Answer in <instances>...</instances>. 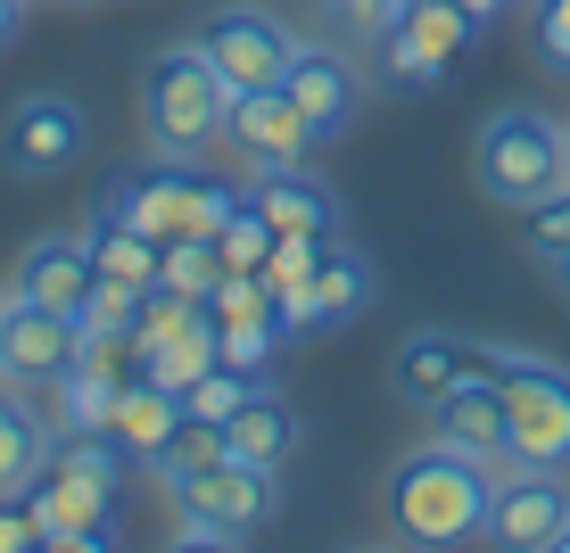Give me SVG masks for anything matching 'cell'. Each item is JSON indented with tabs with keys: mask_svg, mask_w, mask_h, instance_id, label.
<instances>
[{
	"mask_svg": "<svg viewBox=\"0 0 570 553\" xmlns=\"http://www.w3.org/2000/svg\"><path fill=\"white\" fill-rule=\"evenodd\" d=\"M0 157H9V174H26V182L75 174L91 157V116L75 108L67 91H33V100H17L9 125H0Z\"/></svg>",
	"mask_w": 570,
	"mask_h": 553,
	"instance_id": "cell-9",
	"label": "cell"
},
{
	"mask_svg": "<svg viewBox=\"0 0 570 553\" xmlns=\"http://www.w3.org/2000/svg\"><path fill=\"white\" fill-rule=\"evenodd\" d=\"M497 364H504V347H480L463 330H414V339H397V355H389V388L414 413H430L455 381H497Z\"/></svg>",
	"mask_w": 570,
	"mask_h": 553,
	"instance_id": "cell-11",
	"label": "cell"
},
{
	"mask_svg": "<svg viewBox=\"0 0 570 553\" xmlns=\"http://www.w3.org/2000/svg\"><path fill=\"white\" fill-rule=\"evenodd\" d=\"M364 306H372V265L347 240H331L323 265H314V282L289 298V330H298V339H306V330H347Z\"/></svg>",
	"mask_w": 570,
	"mask_h": 553,
	"instance_id": "cell-16",
	"label": "cell"
},
{
	"mask_svg": "<svg viewBox=\"0 0 570 553\" xmlns=\"http://www.w3.org/2000/svg\"><path fill=\"white\" fill-rule=\"evenodd\" d=\"M504 388V471H570V372L546 355H513L497 364Z\"/></svg>",
	"mask_w": 570,
	"mask_h": 553,
	"instance_id": "cell-4",
	"label": "cell"
},
{
	"mask_svg": "<svg viewBox=\"0 0 570 553\" xmlns=\"http://www.w3.org/2000/svg\"><path fill=\"white\" fill-rule=\"evenodd\" d=\"M0 298H9V289H0Z\"/></svg>",
	"mask_w": 570,
	"mask_h": 553,
	"instance_id": "cell-38",
	"label": "cell"
},
{
	"mask_svg": "<svg viewBox=\"0 0 570 553\" xmlns=\"http://www.w3.org/2000/svg\"><path fill=\"white\" fill-rule=\"evenodd\" d=\"M75 9H91V0H75Z\"/></svg>",
	"mask_w": 570,
	"mask_h": 553,
	"instance_id": "cell-36",
	"label": "cell"
},
{
	"mask_svg": "<svg viewBox=\"0 0 570 553\" xmlns=\"http://www.w3.org/2000/svg\"><path fill=\"white\" fill-rule=\"evenodd\" d=\"M430 438L504 471V388L497 381H455L439 405H430Z\"/></svg>",
	"mask_w": 570,
	"mask_h": 553,
	"instance_id": "cell-18",
	"label": "cell"
},
{
	"mask_svg": "<svg viewBox=\"0 0 570 553\" xmlns=\"http://www.w3.org/2000/svg\"><path fill=\"white\" fill-rule=\"evenodd\" d=\"M282 91L298 100V116L314 125V141H340V132L364 116V67H356L340 42H298Z\"/></svg>",
	"mask_w": 570,
	"mask_h": 553,
	"instance_id": "cell-13",
	"label": "cell"
},
{
	"mask_svg": "<svg viewBox=\"0 0 570 553\" xmlns=\"http://www.w3.org/2000/svg\"><path fill=\"white\" fill-rule=\"evenodd\" d=\"M471 42H480V26H471L455 0H397L372 50H381L389 83H446L471 58Z\"/></svg>",
	"mask_w": 570,
	"mask_h": 553,
	"instance_id": "cell-8",
	"label": "cell"
},
{
	"mask_svg": "<svg viewBox=\"0 0 570 553\" xmlns=\"http://www.w3.org/2000/svg\"><path fill=\"white\" fill-rule=\"evenodd\" d=\"M207 364H224V355H215V314L199 306V323H183V330H174V339H166V347H157L149 364H141V372H157L166 388H190Z\"/></svg>",
	"mask_w": 570,
	"mask_h": 553,
	"instance_id": "cell-27",
	"label": "cell"
},
{
	"mask_svg": "<svg viewBox=\"0 0 570 553\" xmlns=\"http://www.w3.org/2000/svg\"><path fill=\"white\" fill-rule=\"evenodd\" d=\"M224 454H232V446H224V429H215V422H190V413H183V429H174V438L157 446L141 471H149V480L174 496L183 480H199V471H207V463H224Z\"/></svg>",
	"mask_w": 570,
	"mask_h": 553,
	"instance_id": "cell-24",
	"label": "cell"
},
{
	"mask_svg": "<svg viewBox=\"0 0 570 553\" xmlns=\"http://www.w3.org/2000/svg\"><path fill=\"white\" fill-rule=\"evenodd\" d=\"M125 381H132V372L116 364V355H91V347H83V364L50 381V429H108Z\"/></svg>",
	"mask_w": 570,
	"mask_h": 553,
	"instance_id": "cell-21",
	"label": "cell"
},
{
	"mask_svg": "<svg viewBox=\"0 0 570 553\" xmlns=\"http://www.w3.org/2000/svg\"><path fill=\"white\" fill-rule=\"evenodd\" d=\"M232 199H240V190H232L224 174L174 166V157H149L141 174H125V182H108V190H100V207H108V215H125V224H132V231H149V240L215 231Z\"/></svg>",
	"mask_w": 570,
	"mask_h": 553,
	"instance_id": "cell-6",
	"label": "cell"
},
{
	"mask_svg": "<svg viewBox=\"0 0 570 553\" xmlns=\"http://www.w3.org/2000/svg\"><path fill=\"white\" fill-rule=\"evenodd\" d=\"M521 240L538 265H554V256H570V182L554 190V199H538V207H521Z\"/></svg>",
	"mask_w": 570,
	"mask_h": 553,
	"instance_id": "cell-29",
	"label": "cell"
},
{
	"mask_svg": "<svg viewBox=\"0 0 570 553\" xmlns=\"http://www.w3.org/2000/svg\"><path fill=\"white\" fill-rule=\"evenodd\" d=\"M471 174H480V190L497 207L521 215L570 182V141H562L554 116H538V108H497L480 125V141H471Z\"/></svg>",
	"mask_w": 570,
	"mask_h": 553,
	"instance_id": "cell-3",
	"label": "cell"
},
{
	"mask_svg": "<svg viewBox=\"0 0 570 553\" xmlns=\"http://www.w3.org/2000/svg\"><path fill=\"white\" fill-rule=\"evenodd\" d=\"M157 282L207 306L215 282H224V248H215V231H183V240H166V256H157Z\"/></svg>",
	"mask_w": 570,
	"mask_h": 553,
	"instance_id": "cell-25",
	"label": "cell"
},
{
	"mask_svg": "<svg viewBox=\"0 0 570 553\" xmlns=\"http://www.w3.org/2000/svg\"><path fill=\"white\" fill-rule=\"evenodd\" d=\"M224 446L240 454V463H273V471H282L289 454H298V405H289L282 388L257 381V397H248V405L224 422Z\"/></svg>",
	"mask_w": 570,
	"mask_h": 553,
	"instance_id": "cell-22",
	"label": "cell"
},
{
	"mask_svg": "<svg viewBox=\"0 0 570 553\" xmlns=\"http://www.w3.org/2000/svg\"><path fill=\"white\" fill-rule=\"evenodd\" d=\"M488 496H497V463H471L430 438L389 471V529L405 545H471L488 529Z\"/></svg>",
	"mask_w": 570,
	"mask_h": 553,
	"instance_id": "cell-1",
	"label": "cell"
},
{
	"mask_svg": "<svg viewBox=\"0 0 570 553\" xmlns=\"http://www.w3.org/2000/svg\"><path fill=\"white\" fill-rule=\"evenodd\" d=\"M257 381H265V372H240V364H207L199 381L183 388V413H190V422H215V429H224L232 413H240L248 397H257Z\"/></svg>",
	"mask_w": 570,
	"mask_h": 553,
	"instance_id": "cell-26",
	"label": "cell"
},
{
	"mask_svg": "<svg viewBox=\"0 0 570 553\" xmlns=\"http://www.w3.org/2000/svg\"><path fill=\"white\" fill-rule=\"evenodd\" d=\"M455 9L471 17V26H497V17H504V9H513V0H455Z\"/></svg>",
	"mask_w": 570,
	"mask_h": 553,
	"instance_id": "cell-33",
	"label": "cell"
},
{
	"mask_svg": "<svg viewBox=\"0 0 570 553\" xmlns=\"http://www.w3.org/2000/svg\"><path fill=\"white\" fill-rule=\"evenodd\" d=\"M224 141L240 149V166L248 174H273V166H306L314 149V125L298 116V100H289L282 83L273 91H240V100H232V125H224Z\"/></svg>",
	"mask_w": 570,
	"mask_h": 553,
	"instance_id": "cell-14",
	"label": "cell"
},
{
	"mask_svg": "<svg viewBox=\"0 0 570 553\" xmlns=\"http://www.w3.org/2000/svg\"><path fill=\"white\" fill-rule=\"evenodd\" d=\"M50 446H58L50 413H42V405H26V397H17V381H9V388H0V504L26 496V487L42 480Z\"/></svg>",
	"mask_w": 570,
	"mask_h": 553,
	"instance_id": "cell-20",
	"label": "cell"
},
{
	"mask_svg": "<svg viewBox=\"0 0 570 553\" xmlns=\"http://www.w3.org/2000/svg\"><path fill=\"white\" fill-rule=\"evenodd\" d=\"M562 521H570V487H562V471H497V496H488V529L480 537L488 545H504V553H538V545H554L562 537Z\"/></svg>",
	"mask_w": 570,
	"mask_h": 553,
	"instance_id": "cell-12",
	"label": "cell"
},
{
	"mask_svg": "<svg viewBox=\"0 0 570 553\" xmlns=\"http://www.w3.org/2000/svg\"><path fill=\"white\" fill-rule=\"evenodd\" d=\"M323 248L331 240H314V231H282V240H273V256H265V289H273V298H298V289L314 282V265H323Z\"/></svg>",
	"mask_w": 570,
	"mask_h": 553,
	"instance_id": "cell-28",
	"label": "cell"
},
{
	"mask_svg": "<svg viewBox=\"0 0 570 553\" xmlns=\"http://www.w3.org/2000/svg\"><path fill=\"white\" fill-rule=\"evenodd\" d=\"M75 364H83V323L75 314L33 306V298H0V372L17 388H50Z\"/></svg>",
	"mask_w": 570,
	"mask_h": 553,
	"instance_id": "cell-10",
	"label": "cell"
},
{
	"mask_svg": "<svg viewBox=\"0 0 570 553\" xmlns=\"http://www.w3.org/2000/svg\"><path fill=\"white\" fill-rule=\"evenodd\" d=\"M83 240H91V273H100V282H125V289H157V256H166V240L132 231L125 215H108L100 199H91V224H83Z\"/></svg>",
	"mask_w": 570,
	"mask_h": 553,
	"instance_id": "cell-23",
	"label": "cell"
},
{
	"mask_svg": "<svg viewBox=\"0 0 570 553\" xmlns=\"http://www.w3.org/2000/svg\"><path fill=\"white\" fill-rule=\"evenodd\" d=\"M546 282H554L562 298H570V256H554V265H546Z\"/></svg>",
	"mask_w": 570,
	"mask_h": 553,
	"instance_id": "cell-35",
	"label": "cell"
},
{
	"mask_svg": "<svg viewBox=\"0 0 570 553\" xmlns=\"http://www.w3.org/2000/svg\"><path fill=\"white\" fill-rule=\"evenodd\" d=\"M0 381H9V372H0Z\"/></svg>",
	"mask_w": 570,
	"mask_h": 553,
	"instance_id": "cell-39",
	"label": "cell"
},
{
	"mask_svg": "<svg viewBox=\"0 0 570 553\" xmlns=\"http://www.w3.org/2000/svg\"><path fill=\"white\" fill-rule=\"evenodd\" d=\"M17 26H26V0H0V50L17 42Z\"/></svg>",
	"mask_w": 570,
	"mask_h": 553,
	"instance_id": "cell-34",
	"label": "cell"
},
{
	"mask_svg": "<svg viewBox=\"0 0 570 553\" xmlns=\"http://www.w3.org/2000/svg\"><path fill=\"white\" fill-rule=\"evenodd\" d=\"M190 42L207 50V67L232 83V100L240 91H273L289 75V58H298V33H289V17L257 9V0H224V9L207 17Z\"/></svg>",
	"mask_w": 570,
	"mask_h": 553,
	"instance_id": "cell-7",
	"label": "cell"
},
{
	"mask_svg": "<svg viewBox=\"0 0 570 553\" xmlns=\"http://www.w3.org/2000/svg\"><path fill=\"white\" fill-rule=\"evenodd\" d=\"M562 141H570V125H562Z\"/></svg>",
	"mask_w": 570,
	"mask_h": 553,
	"instance_id": "cell-37",
	"label": "cell"
},
{
	"mask_svg": "<svg viewBox=\"0 0 570 553\" xmlns=\"http://www.w3.org/2000/svg\"><path fill=\"white\" fill-rule=\"evenodd\" d=\"M26 545H42V529H33L26 496H9V504H0V553H26Z\"/></svg>",
	"mask_w": 570,
	"mask_h": 553,
	"instance_id": "cell-32",
	"label": "cell"
},
{
	"mask_svg": "<svg viewBox=\"0 0 570 553\" xmlns=\"http://www.w3.org/2000/svg\"><path fill=\"white\" fill-rule=\"evenodd\" d=\"M224 125H232V83L207 67L199 42H166V50L141 58V141H149V157L199 166L224 141Z\"/></svg>",
	"mask_w": 570,
	"mask_h": 553,
	"instance_id": "cell-2",
	"label": "cell"
},
{
	"mask_svg": "<svg viewBox=\"0 0 570 553\" xmlns=\"http://www.w3.org/2000/svg\"><path fill=\"white\" fill-rule=\"evenodd\" d=\"M91 240L83 231H42V240H26L17 248V265H9V298H33V306H58V314H75L91 298Z\"/></svg>",
	"mask_w": 570,
	"mask_h": 553,
	"instance_id": "cell-15",
	"label": "cell"
},
{
	"mask_svg": "<svg viewBox=\"0 0 570 553\" xmlns=\"http://www.w3.org/2000/svg\"><path fill=\"white\" fill-rule=\"evenodd\" d=\"M174 429H183V388H166L157 372H132L125 397H116V413H108V438L132 454V471H141Z\"/></svg>",
	"mask_w": 570,
	"mask_h": 553,
	"instance_id": "cell-19",
	"label": "cell"
},
{
	"mask_svg": "<svg viewBox=\"0 0 570 553\" xmlns=\"http://www.w3.org/2000/svg\"><path fill=\"white\" fill-rule=\"evenodd\" d=\"M273 504H282V471L224 454L199 480L174 487V512H183V521H174V545H240L273 521Z\"/></svg>",
	"mask_w": 570,
	"mask_h": 553,
	"instance_id": "cell-5",
	"label": "cell"
},
{
	"mask_svg": "<svg viewBox=\"0 0 570 553\" xmlns=\"http://www.w3.org/2000/svg\"><path fill=\"white\" fill-rule=\"evenodd\" d=\"M529 42H538V67L570 75V0H529Z\"/></svg>",
	"mask_w": 570,
	"mask_h": 553,
	"instance_id": "cell-31",
	"label": "cell"
},
{
	"mask_svg": "<svg viewBox=\"0 0 570 553\" xmlns=\"http://www.w3.org/2000/svg\"><path fill=\"white\" fill-rule=\"evenodd\" d=\"M389 9H397V0H314L323 33H340V42H381Z\"/></svg>",
	"mask_w": 570,
	"mask_h": 553,
	"instance_id": "cell-30",
	"label": "cell"
},
{
	"mask_svg": "<svg viewBox=\"0 0 570 553\" xmlns=\"http://www.w3.org/2000/svg\"><path fill=\"white\" fill-rule=\"evenodd\" d=\"M240 190H248V207H257L273 231H314V240H340V190H331L323 174L273 166V174H257V182H240Z\"/></svg>",
	"mask_w": 570,
	"mask_h": 553,
	"instance_id": "cell-17",
	"label": "cell"
}]
</instances>
